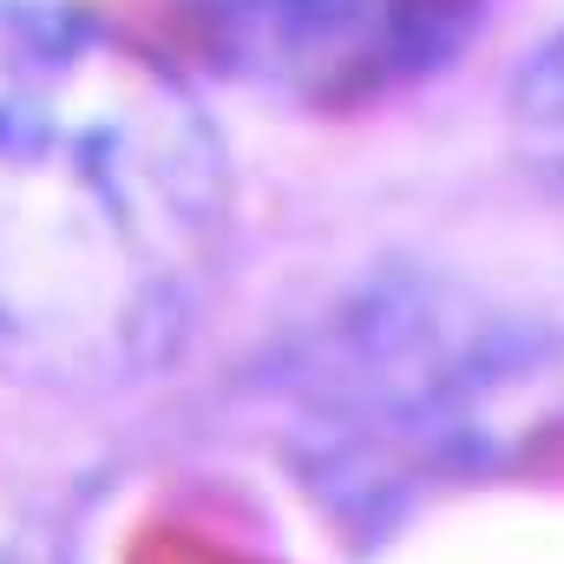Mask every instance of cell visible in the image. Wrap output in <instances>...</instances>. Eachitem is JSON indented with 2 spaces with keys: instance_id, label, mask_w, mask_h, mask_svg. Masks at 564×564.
Listing matches in <instances>:
<instances>
[{
  "instance_id": "6da1fadb",
  "label": "cell",
  "mask_w": 564,
  "mask_h": 564,
  "mask_svg": "<svg viewBox=\"0 0 564 564\" xmlns=\"http://www.w3.org/2000/svg\"><path fill=\"white\" fill-rule=\"evenodd\" d=\"M230 204L171 33L86 0H0V375L99 388L184 322Z\"/></svg>"
},
{
  "instance_id": "7a4b0ae2",
  "label": "cell",
  "mask_w": 564,
  "mask_h": 564,
  "mask_svg": "<svg viewBox=\"0 0 564 564\" xmlns=\"http://www.w3.org/2000/svg\"><path fill=\"white\" fill-rule=\"evenodd\" d=\"M466 26V0H184L171 40L191 66L341 112L446 66Z\"/></svg>"
},
{
  "instance_id": "3957f363",
  "label": "cell",
  "mask_w": 564,
  "mask_h": 564,
  "mask_svg": "<svg viewBox=\"0 0 564 564\" xmlns=\"http://www.w3.org/2000/svg\"><path fill=\"white\" fill-rule=\"evenodd\" d=\"M512 151L545 191L564 197V26L532 46L512 79Z\"/></svg>"
}]
</instances>
